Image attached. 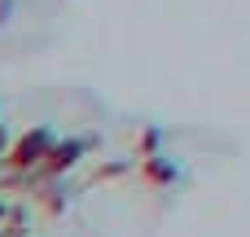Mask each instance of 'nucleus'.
<instances>
[{
	"instance_id": "1",
	"label": "nucleus",
	"mask_w": 250,
	"mask_h": 237,
	"mask_svg": "<svg viewBox=\"0 0 250 237\" xmlns=\"http://www.w3.org/2000/svg\"><path fill=\"white\" fill-rule=\"evenodd\" d=\"M53 128H31L26 136H18V141H9V154H4V167L13 172V176H31V172H40L44 167V158H48V150H53Z\"/></svg>"
},
{
	"instance_id": "2",
	"label": "nucleus",
	"mask_w": 250,
	"mask_h": 237,
	"mask_svg": "<svg viewBox=\"0 0 250 237\" xmlns=\"http://www.w3.org/2000/svg\"><path fill=\"white\" fill-rule=\"evenodd\" d=\"M83 150H88V141L83 136H66V141H53V150H48V158H44V167L40 172H31V176H40V180H62L79 158H83Z\"/></svg>"
},
{
	"instance_id": "3",
	"label": "nucleus",
	"mask_w": 250,
	"mask_h": 237,
	"mask_svg": "<svg viewBox=\"0 0 250 237\" xmlns=\"http://www.w3.org/2000/svg\"><path fill=\"white\" fill-rule=\"evenodd\" d=\"M141 176L154 180V185H176V180H180V167H176L171 158L154 154V158H141Z\"/></svg>"
},
{
	"instance_id": "4",
	"label": "nucleus",
	"mask_w": 250,
	"mask_h": 237,
	"mask_svg": "<svg viewBox=\"0 0 250 237\" xmlns=\"http://www.w3.org/2000/svg\"><path fill=\"white\" fill-rule=\"evenodd\" d=\"M158 145H163V128H145L141 141H136V154H141V158H154Z\"/></svg>"
},
{
	"instance_id": "5",
	"label": "nucleus",
	"mask_w": 250,
	"mask_h": 237,
	"mask_svg": "<svg viewBox=\"0 0 250 237\" xmlns=\"http://www.w3.org/2000/svg\"><path fill=\"white\" fill-rule=\"evenodd\" d=\"M123 172H127V163H110V167H101V172H97V180H119Z\"/></svg>"
},
{
	"instance_id": "6",
	"label": "nucleus",
	"mask_w": 250,
	"mask_h": 237,
	"mask_svg": "<svg viewBox=\"0 0 250 237\" xmlns=\"http://www.w3.org/2000/svg\"><path fill=\"white\" fill-rule=\"evenodd\" d=\"M9 9H13V0H0V22L9 18Z\"/></svg>"
},
{
	"instance_id": "7",
	"label": "nucleus",
	"mask_w": 250,
	"mask_h": 237,
	"mask_svg": "<svg viewBox=\"0 0 250 237\" xmlns=\"http://www.w3.org/2000/svg\"><path fill=\"white\" fill-rule=\"evenodd\" d=\"M4 211H9V202H4V198H0V224H4Z\"/></svg>"
},
{
	"instance_id": "8",
	"label": "nucleus",
	"mask_w": 250,
	"mask_h": 237,
	"mask_svg": "<svg viewBox=\"0 0 250 237\" xmlns=\"http://www.w3.org/2000/svg\"><path fill=\"white\" fill-rule=\"evenodd\" d=\"M0 237H4V229H0Z\"/></svg>"
},
{
	"instance_id": "9",
	"label": "nucleus",
	"mask_w": 250,
	"mask_h": 237,
	"mask_svg": "<svg viewBox=\"0 0 250 237\" xmlns=\"http://www.w3.org/2000/svg\"><path fill=\"white\" fill-rule=\"evenodd\" d=\"M18 237H26V233H18Z\"/></svg>"
}]
</instances>
